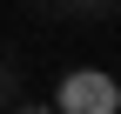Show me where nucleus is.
Masks as SVG:
<instances>
[{
    "instance_id": "f257e3e1",
    "label": "nucleus",
    "mask_w": 121,
    "mask_h": 114,
    "mask_svg": "<svg viewBox=\"0 0 121 114\" xmlns=\"http://www.w3.org/2000/svg\"><path fill=\"white\" fill-rule=\"evenodd\" d=\"M54 114H121V81L108 67H67L54 81Z\"/></svg>"
},
{
    "instance_id": "f03ea898",
    "label": "nucleus",
    "mask_w": 121,
    "mask_h": 114,
    "mask_svg": "<svg viewBox=\"0 0 121 114\" xmlns=\"http://www.w3.org/2000/svg\"><path fill=\"white\" fill-rule=\"evenodd\" d=\"M20 114H54V107H47V101H27V107H20Z\"/></svg>"
}]
</instances>
